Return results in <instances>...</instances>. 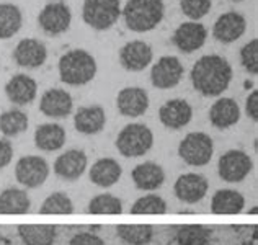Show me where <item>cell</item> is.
Returning a JSON list of instances; mask_svg holds the SVG:
<instances>
[{
  "label": "cell",
  "instance_id": "37",
  "mask_svg": "<svg viewBox=\"0 0 258 245\" xmlns=\"http://www.w3.org/2000/svg\"><path fill=\"white\" fill-rule=\"evenodd\" d=\"M181 12L189 20H201L206 17L209 10H211L213 2L211 0H181L180 2Z\"/></svg>",
  "mask_w": 258,
  "mask_h": 245
},
{
  "label": "cell",
  "instance_id": "13",
  "mask_svg": "<svg viewBox=\"0 0 258 245\" xmlns=\"http://www.w3.org/2000/svg\"><path fill=\"white\" fill-rule=\"evenodd\" d=\"M209 183L205 175L200 173H185L175 181L173 192L180 201L186 204H195L206 196Z\"/></svg>",
  "mask_w": 258,
  "mask_h": 245
},
{
  "label": "cell",
  "instance_id": "24",
  "mask_svg": "<svg viewBox=\"0 0 258 245\" xmlns=\"http://www.w3.org/2000/svg\"><path fill=\"white\" fill-rule=\"evenodd\" d=\"M123 175V168L114 159H100L90 167V180L97 187L110 188L116 185Z\"/></svg>",
  "mask_w": 258,
  "mask_h": 245
},
{
  "label": "cell",
  "instance_id": "29",
  "mask_svg": "<svg viewBox=\"0 0 258 245\" xmlns=\"http://www.w3.org/2000/svg\"><path fill=\"white\" fill-rule=\"evenodd\" d=\"M23 15L17 5L0 4V39L15 36L22 28Z\"/></svg>",
  "mask_w": 258,
  "mask_h": 245
},
{
  "label": "cell",
  "instance_id": "20",
  "mask_svg": "<svg viewBox=\"0 0 258 245\" xmlns=\"http://www.w3.org/2000/svg\"><path fill=\"white\" fill-rule=\"evenodd\" d=\"M5 95L13 105L23 106L30 105L38 95V84L35 79L25 74H17L13 76L5 85Z\"/></svg>",
  "mask_w": 258,
  "mask_h": 245
},
{
  "label": "cell",
  "instance_id": "39",
  "mask_svg": "<svg viewBox=\"0 0 258 245\" xmlns=\"http://www.w3.org/2000/svg\"><path fill=\"white\" fill-rule=\"evenodd\" d=\"M13 159V146L10 141L0 139V168H5Z\"/></svg>",
  "mask_w": 258,
  "mask_h": 245
},
{
  "label": "cell",
  "instance_id": "33",
  "mask_svg": "<svg viewBox=\"0 0 258 245\" xmlns=\"http://www.w3.org/2000/svg\"><path fill=\"white\" fill-rule=\"evenodd\" d=\"M88 213L90 214H121L123 213V203L113 195H98L88 203Z\"/></svg>",
  "mask_w": 258,
  "mask_h": 245
},
{
  "label": "cell",
  "instance_id": "28",
  "mask_svg": "<svg viewBox=\"0 0 258 245\" xmlns=\"http://www.w3.org/2000/svg\"><path fill=\"white\" fill-rule=\"evenodd\" d=\"M245 206V198L235 190H219L211 200L214 214H239Z\"/></svg>",
  "mask_w": 258,
  "mask_h": 245
},
{
  "label": "cell",
  "instance_id": "26",
  "mask_svg": "<svg viewBox=\"0 0 258 245\" xmlns=\"http://www.w3.org/2000/svg\"><path fill=\"white\" fill-rule=\"evenodd\" d=\"M18 235L25 245H54L57 227L52 224H22L18 226Z\"/></svg>",
  "mask_w": 258,
  "mask_h": 245
},
{
  "label": "cell",
  "instance_id": "36",
  "mask_svg": "<svg viewBox=\"0 0 258 245\" xmlns=\"http://www.w3.org/2000/svg\"><path fill=\"white\" fill-rule=\"evenodd\" d=\"M240 60L242 66L248 74L256 76L258 74V39L253 38L252 41H248L240 49Z\"/></svg>",
  "mask_w": 258,
  "mask_h": 245
},
{
  "label": "cell",
  "instance_id": "7",
  "mask_svg": "<svg viewBox=\"0 0 258 245\" xmlns=\"http://www.w3.org/2000/svg\"><path fill=\"white\" fill-rule=\"evenodd\" d=\"M253 168V162L250 155L243 151H227L221 155L219 163H217V172L224 181L229 183H239L243 181L250 175Z\"/></svg>",
  "mask_w": 258,
  "mask_h": 245
},
{
  "label": "cell",
  "instance_id": "31",
  "mask_svg": "<svg viewBox=\"0 0 258 245\" xmlns=\"http://www.w3.org/2000/svg\"><path fill=\"white\" fill-rule=\"evenodd\" d=\"M116 232L119 239L127 245H147L152 240L154 229L149 224H121Z\"/></svg>",
  "mask_w": 258,
  "mask_h": 245
},
{
  "label": "cell",
  "instance_id": "8",
  "mask_svg": "<svg viewBox=\"0 0 258 245\" xmlns=\"http://www.w3.org/2000/svg\"><path fill=\"white\" fill-rule=\"evenodd\" d=\"M49 176V165L39 155H25L15 165V178L26 188H38Z\"/></svg>",
  "mask_w": 258,
  "mask_h": 245
},
{
  "label": "cell",
  "instance_id": "40",
  "mask_svg": "<svg viewBox=\"0 0 258 245\" xmlns=\"http://www.w3.org/2000/svg\"><path fill=\"white\" fill-rule=\"evenodd\" d=\"M245 111H247V116L248 118H252L253 121H258V92L256 90H253L247 97Z\"/></svg>",
  "mask_w": 258,
  "mask_h": 245
},
{
  "label": "cell",
  "instance_id": "30",
  "mask_svg": "<svg viewBox=\"0 0 258 245\" xmlns=\"http://www.w3.org/2000/svg\"><path fill=\"white\" fill-rule=\"evenodd\" d=\"M176 242L178 245H209L211 229L201 224H185L176 227Z\"/></svg>",
  "mask_w": 258,
  "mask_h": 245
},
{
  "label": "cell",
  "instance_id": "19",
  "mask_svg": "<svg viewBox=\"0 0 258 245\" xmlns=\"http://www.w3.org/2000/svg\"><path fill=\"white\" fill-rule=\"evenodd\" d=\"M193 116L191 105L186 100L175 98L168 100L159 110V119L165 128L170 129H181L185 128Z\"/></svg>",
  "mask_w": 258,
  "mask_h": 245
},
{
  "label": "cell",
  "instance_id": "25",
  "mask_svg": "<svg viewBox=\"0 0 258 245\" xmlns=\"http://www.w3.org/2000/svg\"><path fill=\"white\" fill-rule=\"evenodd\" d=\"M66 144V129L56 122H46L36 128L35 146L43 152L59 151Z\"/></svg>",
  "mask_w": 258,
  "mask_h": 245
},
{
  "label": "cell",
  "instance_id": "16",
  "mask_svg": "<svg viewBox=\"0 0 258 245\" xmlns=\"http://www.w3.org/2000/svg\"><path fill=\"white\" fill-rule=\"evenodd\" d=\"M116 106L123 116L127 118L142 116L149 108V95L141 87H126L118 93Z\"/></svg>",
  "mask_w": 258,
  "mask_h": 245
},
{
  "label": "cell",
  "instance_id": "10",
  "mask_svg": "<svg viewBox=\"0 0 258 245\" xmlns=\"http://www.w3.org/2000/svg\"><path fill=\"white\" fill-rule=\"evenodd\" d=\"M183 77V66L178 57L164 56L154 64L151 71V82L160 90H168L180 84Z\"/></svg>",
  "mask_w": 258,
  "mask_h": 245
},
{
  "label": "cell",
  "instance_id": "2",
  "mask_svg": "<svg viewBox=\"0 0 258 245\" xmlns=\"http://www.w3.org/2000/svg\"><path fill=\"white\" fill-rule=\"evenodd\" d=\"M126 26L136 33L152 31L162 23L165 15L164 0H127L123 10Z\"/></svg>",
  "mask_w": 258,
  "mask_h": 245
},
{
  "label": "cell",
  "instance_id": "14",
  "mask_svg": "<svg viewBox=\"0 0 258 245\" xmlns=\"http://www.w3.org/2000/svg\"><path fill=\"white\" fill-rule=\"evenodd\" d=\"M87 162L88 159L84 151L71 149V151L60 154L56 159V162H54V173L66 181H76L84 175Z\"/></svg>",
  "mask_w": 258,
  "mask_h": 245
},
{
  "label": "cell",
  "instance_id": "21",
  "mask_svg": "<svg viewBox=\"0 0 258 245\" xmlns=\"http://www.w3.org/2000/svg\"><path fill=\"white\" fill-rule=\"evenodd\" d=\"M133 181L136 188L142 192H155L165 181V172L159 163L155 162H144L133 168Z\"/></svg>",
  "mask_w": 258,
  "mask_h": 245
},
{
  "label": "cell",
  "instance_id": "27",
  "mask_svg": "<svg viewBox=\"0 0 258 245\" xmlns=\"http://www.w3.org/2000/svg\"><path fill=\"white\" fill-rule=\"evenodd\" d=\"M31 209V200L25 190L7 188L0 193V214H26Z\"/></svg>",
  "mask_w": 258,
  "mask_h": 245
},
{
  "label": "cell",
  "instance_id": "6",
  "mask_svg": "<svg viewBox=\"0 0 258 245\" xmlns=\"http://www.w3.org/2000/svg\"><path fill=\"white\" fill-rule=\"evenodd\" d=\"M121 15L119 0H85L82 17L93 30L105 31L118 22Z\"/></svg>",
  "mask_w": 258,
  "mask_h": 245
},
{
  "label": "cell",
  "instance_id": "12",
  "mask_svg": "<svg viewBox=\"0 0 258 245\" xmlns=\"http://www.w3.org/2000/svg\"><path fill=\"white\" fill-rule=\"evenodd\" d=\"M152 47L144 41H129L119 51V63L129 72H141L152 63Z\"/></svg>",
  "mask_w": 258,
  "mask_h": 245
},
{
  "label": "cell",
  "instance_id": "35",
  "mask_svg": "<svg viewBox=\"0 0 258 245\" xmlns=\"http://www.w3.org/2000/svg\"><path fill=\"white\" fill-rule=\"evenodd\" d=\"M167 203L159 195H146L131 206V214H165Z\"/></svg>",
  "mask_w": 258,
  "mask_h": 245
},
{
  "label": "cell",
  "instance_id": "38",
  "mask_svg": "<svg viewBox=\"0 0 258 245\" xmlns=\"http://www.w3.org/2000/svg\"><path fill=\"white\" fill-rule=\"evenodd\" d=\"M69 245H106L105 240L98 237L97 234H90V232H80L76 234L71 239Z\"/></svg>",
  "mask_w": 258,
  "mask_h": 245
},
{
  "label": "cell",
  "instance_id": "22",
  "mask_svg": "<svg viewBox=\"0 0 258 245\" xmlns=\"http://www.w3.org/2000/svg\"><path fill=\"white\" fill-rule=\"evenodd\" d=\"M105 122H106V114L100 105L79 108L76 116H74V126H76L79 133H82L85 136L98 134L105 128Z\"/></svg>",
  "mask_w": 258,
  "mask_h": 245
},
{
  "label": "cell",
  "instance_id": "1",
  "mask_svg": "<svg viewBox=\"0 0 258 245\" xmlns=\"http://www.w3.org/2000/svg\"><path fill=\"white\" fill-rule=\"evenodd\" d=\"M189 77L196 92L205 97H219L232 80V67L226 57L208 54L196 60Z\"/></svg>",
  "mask_w": 258,
  "mask_h": 245
},
{
  "label": "cell",
  "instance_id": "34",
  "mask_svg": "<svg viewBox=\"0 0 258 245\" xmlns=\"http://www.w3.org/2000/svg\"><path fill=\"white\" fill-rule=\"evenodd\" d=\"M41 214H72L74 213V203L72 200L62 192L51 193L43 201L39 208Z\"/></svg>",
  "mask_w": 258,
  "mask_h": 245
},
{
  "label": "cell",
  "instance_id": "9",
  "mask_svg": "<svg viewBox=\"0 0 258 245\" xmlns=\"http://www.w3.org/2000/svg\"><path fill=\"white\" fill-rule=\"evenodd\" d=\"M72 22V13L69 5L64 2H51L39 12L38 23L44 33L51 36L62 35L69 30Z\"/></svg>",
  "mask_w": 258,
  "mask_h": 245
},
{
  "label": "cell",
  "instance_id": "4",
  "mask_svg": "<svg viewBox=\"0 0 258 245\" xmlns=\"http://www.w3.org/2000/svg\"><path fill=\"white\" fill-rule=\"evenodd\" d=\"M154 134L142 122H133L121 129L116 138V149L124 157H142L151 151Z\"/></svg>",
  "mask_w": 258,
  "mask_h": 245
},
{
  "label": "cell",
  "instance_id": "18",
  "mask_svg": "<svg viewBox=\"0 0 258 245\" xmlns=\"http://www.w3.org/2000/svg\"><path fill=\"white\" fill-rule=\"evenodd\" d=\"M72 97L62 88H49L39 101V111L47 118H66L72 111Z\"/></svg>",
  "mask_w": 258,
  "mask_h": 245
},
{
  "label": "cell",
  "instance_id": "15",
  "mask_svg": "<svg viewBox=\"0 0 258 245\" xmlns=\"http://www.w3.org/2000/svg\"><path fill=\"white\" fill-rule=\"evenodd\" d=\"M247 30V22L243 15L237 12H227L216 20L213 26L214 38L224 44H230L239 39Z\"/></svg>",
  "mask_w": 258,
  "mask_h": 245
},
{
  "label": "cell",
  "instance_id": "3",
  "mask_svg": "<svg viewBox=\"0 0 258 245\" xmlns=\"http://www.w3.org/2000/svg\"><path fill=\"white\" fill-rule=\"evenodd\" d=\"M59 76L67 85H85L97 76V60L84 49H72L59 59Z\"/></svg>",
  "mask_w": 258,
  "mask_h": 245
},
{
  "label": "cell",
  "instance_id": "17",
  "mask_svg": "<svg viewBox=\"0 0 258 245\" xmlns=\"http://www.w3.org/2000/svg\"><path fill=\"white\" fill-rule=\"evenodd\" d=\"M13 59L20 67H28V69H36L41 67L47 59V49L44 43L35 38L22 39L13 51Z\"/></svg>",
  "mask_w": 258,
  "mask_h": 245
},
{
  "label": "cell",
  "instance_id": "11",
  "mask_svg": "<svg viewBox=\"0 0 258 245\" xmlns=\"http://www.w3.org/2000/svg\"><path fill=\"white\" fill-rule=\"evenodd\" d=\"M208 38V30L205 25L195 23V22H186L181 23L178 28L175 30L172 36V43L176 46V49L191 54L195 51H198L200 47L206 43Z\"/></svg>",
  "mask_w": 258,
  "mask_h": 245
},
{
  "label": "cell",
  "instance_id": "23",
  "mask_svg": "<svg viewBox=\"0 0 258 245\" xmlns=\"http://www.w3.org/2000/svg\"><path fill=\"white\" fill-rule=\"evenodd\" d=\"M240 119V108L234 98H219L209 110V121L217 129H227Z\"/></svg>",
  "mask_w": 258,
  "mask_h": 245
},
{
  "label": "cell",
  "instance_id": "32",
  "mask_svg": "<svg viewBox=\"0 0 258 245\" xmlns=\"http://www.w3.org/2000/svg\"><path fill=\"white\" fill-rule=\"evenodd\" d=\"M28 129V114L22 110H9L0 114V131L7 138H13Z\"/></svg>",
  "mask_w": 258,
  "mask_h": 245
},
{
  "label": "cell",
  "instance_id": "5",
  "mask_svg": "<svg viewBox=\"0 0 258 245\" xmlns=\"http://www.w3.org/2000/svg\"><path fill=\"white\" fill-rule=\"evenodd\" d=\"M214 142L206 133H189L178 146L181 160L191 167H205L213 159Z\"/></svg>",
  "mask_w": 258,
  "mask_h": 245
}]
</instances>
